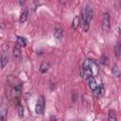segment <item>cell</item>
<instances>
[{
	"instance_id": "obj_15",
	"label": "cell",
	"mask_w": 121,
	"mask_h": 121,
	"mask_svg": "<svg viewBox=\"0 0 121 121\" xmlns=\"http://www.w3.org/2000/svg\"><path fill=\"white\" fill-rule=\"evenodd\" d=\"M100 62L103 65H108L109 64V58L106 55H102L101 58H100Z\"/></svg>"
},
{
	"instance_id": "obj_3",
	"label": "cell",
	"mask_w": 121,
	"mask_h": 121,
	"mask_svg": "<svg viewBox=\"0 0 121 121\" xmlns=\"http://www.w3.org/2000/svg\"><path fill=\"white\" fill-rule=\"evenodd\" d=\"M45 109V99L43 95L39 96L37 102H36V106H35V112L37 114H43Z\"/></svg>"
},
{
	"instance_id": "obj_2",
	"label": "cell",
	"mask_w": 121,
	"mask_h": 121,
	"mask_svg": "<svg viewBox=\"0 0 121 121\" xmlns=\"http://www.w3.org/2000/svg\"><path fill=\"white\" fill-rule=\"evenodd\" d=\"M101 28L104 32H109L110 31L111 24H110V14H109V12H104L103 15H102Z\"/></svg>"
},
{
	"instance_id": "obj_1",
	"label": "cell",
	"mask_w": 121,
	"mask_h": 121,
	"mask_svg": "<svg viewBox=\"0 0 121 121\" xmlns=\"http://www.w3.org/2000/svg\"><path fill=\"white\" fill-rule=\"evenodd\" d=\"M93 15H94V10L91 5H87L85 7V9L82 13V29L84 31H88L89 26H90V23L93 19Z\"/></svg>"
},
{
	"instance_id": "obj_16",
	"label": "cell",
	"mask_w": 121,
	"mask_h": 121,
	"mask_svg": "<svg viewBox=\"0 0 121 121\" xmlns=\"http://www.w3.org/2000/svg\"><path fill=\"white\" fill-rule=\"evenodd\" d=\"M17 110H18V115H19V117L20 118H23V116H24V107L21 104H18Z\"/></svg>"
},
{
	"instance_id": "obj_8",
	"label": "cell",
	"mask_w": 121,
	"mask_h": 121,
	"mask_svg": "<svg viewBox=\"0 0 121 121\" xmlns=\"http://www.w3.org/2000/svg\"><path fill=\"white\" fill-rule=\"evenodd\" d=\"M112 75H113L115 78H119L121 77V71H120V69H119V67H118L117 65H113V67H112Z\"/></svg>"
},
{
	"instance_id": "obj_6",
	"label": "cell",
	"mask_w": 121,
	"mask_h": 121,
	"mask_svg": "<svg viewBox=\"0 0 121 121\" xmlns=\"http://www.w3.org/2000/svg\"><path fill=\"white\" fill-rule=\"evenodd\" d=\"M8 62H9V55L7 52H5L1 56V67L4 68L8 64Z\"/></svg>"
},
{
	"instance_id": "obj_5",
	"label": "cell",
	"mask_w": 121,
	"mask_h": 121,
	"mask_svg": "<svg viewBox=\"0 0 121 121\" xmlns=\"http://www.w3.org/2000/svg\"><path fill=\"white\" fill-rule=\"evenodd\" d=\"M62 34H63L62 28H60V27H59V26L55 27V29H54V37L56 38L57 41H60V40H61Z\"/></svg>"
},
{
	"instance_id": "obj_18",
	"label": "cell",
	"mask_w": 121,
	"mask_h": 121,
	"mask_svg": "<svg viewBox=\"0 0 121 121\" xmlns=\"http://www.w3.org/2000/svg\"><path fill=\"white\" fill-rule=\"evenodd\" d=\"M49 121H57V119H56V117H55V116H52V117L49 119Z\"/></svg>"
},
{
	"instance_id": "obj_13",
	"label": "cell",
	"mask_w": 121,
	"mask_h": 121,
	"mask_svg": "<svg viewBox=\"0 0 121 121\" xmlns=\"http://www.w3.org/2000/svg\"><path fill=\"white\" fill-rule=\"evenodd\" d=\"M17 45H19V46H26V40L24 37L18 36L17 37Z\"/></svg>"
},
{
	"instance_id": "obj_17",
	"label": "cell",
	"mask_w": 121,
	"mask_h": 121,
	"mask_svg": "<svg viewBox=\"0 0 121 121\" xmlns=\"http://www.w3.org/2000/svg\"><path fill=\"white\" fill-rule=\"evenodd\" d=\"M0 121H7V118H6V111L2 109L1 111V114H0Z\"/></svg>"
},
{
	"instance_id": "obj_11",
	"label": "cell",
	"mask_w": 121,
	"mask_h": 121,
	"mask_svg": "<svg viewBox=\"0 0 121 121\" xmlns=\"http://www.w3.org/2000/svg\"><path fill=\"white\" fill-rule=\"evenodd\" d=\"M48 69H49V63L48 62H43L41 64V66H40V72L42 74L46 73L48 71Z\"/></svg>"
},
{
	"instance_id": "obj_4",
	"label": "cell",
	"mask_w": 121,
	"mask_h": 121,
	"mask_svg": "<svg viewBox=\"0 0 121 121\" xmlns=\"http://www.w3.org/2000/svg\"><path fill=\"white\" fill-rule=\"evenodd\" d=\"M86 80H87V83H88L89 88H90L93 92H95V91L99 87V85L97 84V82H96V80H95V78L94 76H91V77L88 78Z\"/></svg>"
},
{
	"instance_id": "obj_9",
	"label": "cell",
	"mask_w": 121,
	"mask_h": 121,
	"mask_svg": "<svg viewBox=\"0 0 121 121\" xmlns=\"http://www.w3.org/2000/svg\"><path fill=\"white\" fill-rule=\"evenodd\" d=\"M12 55H13V57H14L15 59L20 58V56H21V49H20V47H19L18 45H16V46H14V47H13Z\"/></svg>"
},
{
	"instance_id": "obj_12",
	"label": "cell",
	"mask_w": 121,
	"mask_h": 121,
	"mask_svg": "<svg viewBox=\"0 0 121 121\" xmlns=\"http://www.w3.org/2000/svg\"><path fill=\"white\" fill-rule=\"evenodd\" d=\"M114 53H115V57H116V58H119V57L121 56V41H119V42L117 43V44L115 45Z\"/></svg>"
},
{
	"instance_id": "obj_10",
	"label": "cell",
	"mask_w": 121,
	"mask_h": 121,
	"mask_svg": "<svg viewBox=\"0 0 121 121\" xmlns=\"http://www.w3.org/2000/svg\"><path fill=\"white\" fill-rule=\"evenodd\" d=\"M108 121H116V113L113 110L108 112Z\"/></svg>"
},
{
	"instance_id": "obj_14",
	"label": "cell",
	"mask_w": 121,
	"mask_h": 121,
	"mask_svg": "<svg viewBox=\"0 0 121 121\" xmlns=\"http://www.w3.org/2000/svg\"><path fill=\"white\" fill-rule=\"evenodd\" d=\"M79 23H80V21H79V17H78V16L74 17L73 22H72V27H73L74 29H77V28L78 27V26H79Z\"/></svg>"
},
{
	"instance_id": "obj_7",
	"label": "cell",
	"mask_w": 121,
	"mask_h": 121,
	"mask_svg": "<svg viewBox=\"0 0 121 121\" xmlns=\"http://www.w3.org/2000/svg\"><path fill=\"white\" fill-rule=\"evenodd\" d=\"M28 18V11L26 9H23L22 12H21V15H20V22L21 23H25Z\"/></svg>"
}]
</instances>
